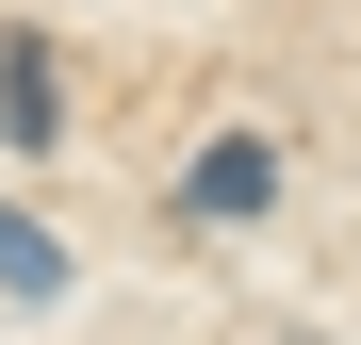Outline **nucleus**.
<instances>
[{
    "label": "nucleus",
    "instance_id": "f257e3e1",
    "mask_svg": "<svg viewBox=\"0 0 361 345\" xmlns=\"http://www.w3.org/2000/svg\"><path fill=\"white\" fill-rule=\"evenodd\" d=\"M0 148H66V66H49V33H0Z\"/></svg>",
    "mask_w": 361,
    "mask_h": 345
},
{
    "label": "nucleus",
    "instance_id": "7ed1b4c3",
    "mask_svg": "<svg viewBox=\"0 0 361 345\" xmlns=\"http://www.w3.org/2000/svg\"><path fill=\"white\" fill-rule=\"evenodd\" d=\"M0 279H17V296H49V279H66V263H49V230H17V214H0Z\"/></svg>",
    "mask_w": 361,
    "mask_h": 345
},
{
    "label": "nucleus",
    "instance_id": "f03ea898",
    "mask_svg": "<svg viewBox=\"0 0 361 345\" xmlns=\"http://www.w3.org/2000/svg\"><path fill=\"white\" fill-rule=\"evenodd\" d=\"M263 198H279V148H263V132H214L197 181H180V214H214V230H247Z\"/></svg>",
    "mask_w": 361,
    "mask_h": 345
}]
</instances>
